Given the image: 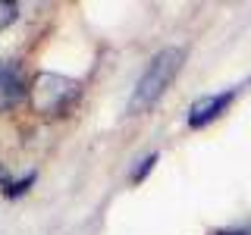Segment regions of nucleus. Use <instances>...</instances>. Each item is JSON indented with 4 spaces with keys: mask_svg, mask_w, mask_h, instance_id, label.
Returning a JSON list of instances; mask_svg holds the SVG:
<instances>
[{
    "mask_svg": "<svg viewBox=\"0 0 251 235\" xmlns=\"http://www.w3.org/2000/svg\"><path fill=\"white\" fill-rule=\"evenodd\" d=\"M157 160H160V154H148V157H141V160H138V166L129 172V182H132V185H141V182L148 179V172H151V169L157 166Z\"/></svg>",
    "mask_w": 251,
    "mask_h": 235,
    "instance_id": "423d86ee",
    "label": "nucleus"
},
{
    "mask_svg": "<svg viewBox=\"0 0 251 235\" xmlns=\"http://www.w3.org/2000/svg\"><path fill=\"white\" fill-rule=\"evenodd\" d=\"M16 19H19V3H13V0H0V35H3Z\"/></svg>",
    "mask_w": 251,
    "mask_h": 235,
    "instance_id": "0eeeda50",
    "label": "nucleus"
},
{
    "mask_svg": "<svg viewBox=\"0 0 251 235\" xmlns=\"http://www.w3.org/2000/svg\"><path fill=\"white\" fill-rule=\"evenodd\" d=\"M28 100V78L16 60H0V113H10Z\"/></svg>",
    "mask_w": 251,
    "mask_h": 235,
    "instance_id": "20e7f679",
    "label": "nucleus"
},
{
    "mask_svg": "<svg viewBox=\"0 0 251 235\" xmlns=\"http://www.w3.org/2000/svg\"><path fill=\"white\" fill-rule=\"evenodd\" d=\"M10 179H13V176H10V172H6V166H3V163H0V188H3L6 182H10Z\"/></svg>",
    "mask_w": 251,
    "mask_h": 235,
    "instance_id": "6e6552de",
    "label": "nucleus"
},
{
    "mask_svg": "<svg viewBox=\"0 0 251 235\" xmlns=\"http://www.w3.org/2000/svg\"><path fill=\"white\" fill-rule=\"evenodd\" d=\"M239 91H242V85H232V88L214 91V94H201V97L195 100L192 107H188L185 125H188V129H204V125H210L214 119H220V116L229 110L232 100L239 97Z\"/></svg>",
    "mask_w": 251,
    "mask_h": 235,
    "instance_id": "7ed1b4c3",
    "label": "nucleus"
},
{
    "mask_svg": "<svg viewBox=\"0 0 251 235\" xmlns=\"http://www.w3.org/2000/svg\"><path fill=\"white\" fill-rule=\"evenodd\" d=\"M35 179H38V172L31 169V172H25V176H19V179H10L0 191H3V198L6 201H19L22 194H28V188L35 185Z\"/></svg>",
    "mask_w": 251,
    "mask_h": 235,
    "instance_id": "39448f33",
    "label": "nucleus"
},
{
    "mask_svg": "<svg viewBox=\"0 0 251 235\" xmlns=\"http://www.w3.org/2000/svg\"><path fill=\"white\" fill-rule=\"evenodd\" d=\"M182 66H185V50L182 47H163V50H157L154 57L148 60L145 72L138 75L135 88H132L129 113L132 116L148 113V110L170 91V85L176 82V75L182 72Z\"/></svg>",
    "mask_w": 251,
    "mask_h": 235,
    "instance_id": "f257e3e1",
    "label": "nucleus"
},
{
    "mask_svg": "<svg viewBox=\"0 0 251 235\" xmlns=\"http://www.w3.org/2000/svg\"><path fill=\"white\" fill-rule=\"evenodd\" d=\"M82 97V85L60 72H35L28 82V104L41 116H63Z\"/></svg>",
    "mask_w": 251,
    "mask_h": 235,
    "instance_id": "f03ea898",
    "label": "nucleus"
}]
</instances>
